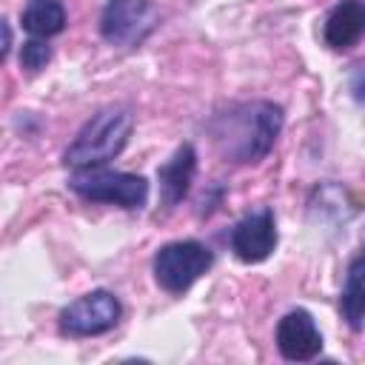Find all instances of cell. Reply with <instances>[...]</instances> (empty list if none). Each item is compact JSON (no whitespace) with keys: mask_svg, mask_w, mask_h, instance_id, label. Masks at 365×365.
I'll return each instance as SVG.
<instances>
[{"mask_svg":"<svg viewBox=\"0 0 365 365\" xmlns=\"http://www.w3.org/2000/svg\"><path fill=\"white\" fill-rule=\"evenodd\" d=\"M208 131L225 160L237 165L259 163L282 131V108L271 100L237 103L214 114Z\"/></svg>","mask_w":365,"mask_h":365,"instance_id":"obj_1","label":"cell"},{"mask_svg":"<svg viewBox=\"0 0 365 365\" xmlns=\"http://www.w3.org/2000/svg\"><path fill=\"white\" fill-rule=\"evenodd\" d=\"M134 131V114L125 106H108L100 108L74 137V143L66 148L63 163L74 171L83 168H103L108 165L128 143Z\"/></svg>","mask_w":365,"mask_h":365,"instance_id":"obj_2","label":"cell"},{"mask_svg":"<svg viewBox=\"0 0 365 365\" xmlns=\"http://www.w3.org/2000/svg\"><path fill=\"white\" fill-rule=\"evenodd\" d=\"M68 188L88 202H108L120 208H143L148 200V180L128 171L83 168L71 174Z\"/></svg>","mask_w":365,"mask_h":365,"instance_id":"obj_3","label":"cell"},{"mask_svg":"<svg viewBox=\"0 0 365 365\" xmlns=\"http://www.w3.org/2000/svg\"><path fill=\"white\" fill-rule=\"evenodd\" d=\"M211 262H214L211 248L197 240L168 242L154 257V279L163 291L182 294L211 268Z\"/></svg>","mask_w":365,"mask_h":365,"instance_id":"obj_4","label":"cell"},{"mask_svg":"<svg viewBox=\"0 0 365 365\" xmlns=\"http://www.w3.org/2000/svg\"><path fill=\"white\" fill-rule=\"evenodd\" d=\"M160 26V9L151 0H108L100 14V34L120 48L140 46Z\"/></svg>","mask_w":365,"mask_h":365,"instance_id":"obj_5","label":"cell"},{"mask_svg":"<svg viewBox=\"0 0 365 365\" xmlns=\"http://www.w3.org/2000/svg\"><path fill=\"white\" fill-rule=\"evenodd\" d=\"M120 299L111 291L97 288L77 297L60 311V331L66 336H97L111 331L120 322Z\"/></svg>","mask_w":365,"mask_h":365,"instance_id":"obj_6","label":"cell"},{"mask_svg":"<svg viewBox=\"0 0 365 365\" xmlns=\"http://www.w3.org/2000/svg\"><path fill=\"white\" fill-rule=\"evenodd\" d=\"M277 248V220L271 208L245 214L231 231V251L242 262H262Z\"/></svg>","mask_w":365,"mask_h":365,"instance_id":"obj_7","label":"cell"},{"mask_svg":"<svg viewBox=\"0 0 365 365\" xmlns=\"http://www.w3.org/2000/svg\"><path fill=\"white\" fill-rule=\"evenodd\" d=\"M277 348L291 362H308L319 356L322 334L305 308H294L277 322Z\"/></svg>","mask_w":365,"mask_h":365,"instance_id":"obj_8","label":"cell"},{"mask_svg":"<svg viewBox=\"0 0 365 365\" xmlns=\"http://www.w3.org/2000/svg\"><path fill=\"white\" fill-rule=\"evenodd\" d=\"M194 171H197V151L191 143H182L171 160H165L160 168H157V180H160V197L165 202V208H174L177 202L185 200L188 188H191V180H194Z\"/></svg>","mask_w":365,"mask_h":365,"instance_id":"obj_9","label":"cell"},{"mask_svg":"<svg viewBox=\"0 0 365 365\" xmlns=\"http://www.w3.org/2000/svg\"><path fill=\"white\" fill-rule=\"evenodd\" d=\"M325 43L331 48H351L365 34V0H342L325 17Z\"/></svg>","mask_w":365,"mask_h":365,"instance_id":"obj_10","label":"cell"},{"mask_svg":"<svg viewBox=\"0 0 365 365\" xmlns=\"http://www.w3.org/2000/svg\"><path fill=\"white\" fill-rule=\"evenodd\" d=\"M339 314L351 331H359L365 322V245L359 257L348 265L345 285L339 291Z\"/></svg>","mask_w":365,"mask_h":365,"instance_id":"obj_11","label":"cell"},{"mask_svg":"<svg viewBox=\"0 0 365 365\" xmlns=\"http://www.w3.org/2000/svg\"><path fill=\"white\" fill-rule=\"evenodd\" d=\"M23 29L31 37H54L66 29V9L60 0H29L23 9Z\"/></svg>","mask_w":365,"mask_h":365,"instance_id":"obj_12","label":"cell"},{"mask_svg":"<svg viewBox=\"0 0 365 365\" xmlns=\"http://www.w3.org/2000/svg\"><path fill=\"white\" fill-rule=\"evenodd\" d=\"M48 60H51V46L43 37H31V40L23 43V48H20V66L26 71H40V68H46Z\"/></svg>","mask_w":365,"mask_h":365,"instance_id":"obj_13","label":"cell"},{"mask_svg":"<svg viewBox=\"0 0 365 365\" xmlns=\"http://www.w3.org/2000/svg\"><path fill=\"white\" fill-rule=\"evenodd\" d=\"M351 91H354V97H356L359 103H365V68L354 71V77H351Z\"/></svg>","mask_w":365,"mask_h":365,"instance_id":"obj_14","label":"cell"},{"mask_svg":"<svg viewBox=\"0 0 365 365\" xmlns=\"http://www.w3.org/2000/svg\"><path fill=\"white\" fill-rule=\"evenodd\" d=\"M9 48H11V29L9 23H3V57L9 54Z\"/></svg>","mask_w":365,"mask_h":365,"instance_id":"obj_15","label":"cell"}]
</instances>
